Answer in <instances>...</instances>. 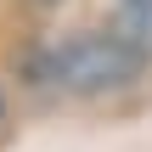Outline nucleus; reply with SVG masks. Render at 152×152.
<instances>
[{
  "mask_svg": "<svg viewBox=\"0 0 152 152\" xmlns=\"http://www.w3.org/2000/svg\"><path fill=\"white\" fill-rule=\"evenodd\" d=\"M141 56L113 34V28H90V34H73V39H56L45 45L28 73L51 90H68V96H107V90H124L141 79Z\"/></svg>",
  "mask_w": 152,
  "mask_h": 152,
  "instance_id": "1",
  "label": "nucleus"
},
{
  "mask_svg": "<svg viewBox=\"0 0 152 152\" xmlns=\"http://www.w3.org/2000/svg\"><path fill=\"white\" fill-rule=\"evenodd\" d=\"M113 34H118V39L141 56V62H152V6H118Z\"/></svg>",
  "mask_w": 152,
  "mask_h": 152,
  "instance_id": "2",
  "label": "nucleus"
},
{
  "mask_svg": "<svg viewBox=\"0 0 152 152\" xmlns=\"http://www.w3.org/2000/svg\"><path fill=\"white\" fill-rule=\"evenodd\" d=\"M118 6H152V0H118Z\"/></svg>",
  "mask_w": 152,
  "mask_h": 152,
  "instance_id": "3",
  "label": "nucleus"
}]
</instances>
